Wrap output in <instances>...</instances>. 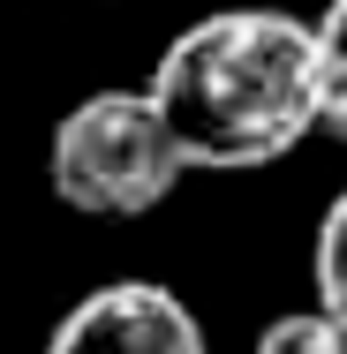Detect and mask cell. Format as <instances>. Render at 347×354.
I'll use <instances>...</instances> for the list:
<instances>
[{"label": "cell", "mask_w": 347, "mask_h": 354, "mask_svg": "<svg viewBox=\"0 0 347 354\" xmlns=\"http://www.w3.org/2000/svg\"><path fill=\"white\" fill-rule=\"evenodd\" d=\"M151 106L189 174H249L287 158L325 129L317 30L287 8H219L197 15L151 68Z\"/></svg>", "instance_id": "6da1fadb"}, {"label": "cell", "mask_w": 347, "mask_h": 354, "mask_svg": "<svg viewBox=\"0 0 347 354\" xmlns=\"http://www.w3.org/2000/svg\"><path fill=\"white\" fill-rule=\"evenodd\" d=\"M189 158L174 151L151 91H91L61 113L46 143V181L83 218H143L181 189Z\"/></svg>", "instance_id": "7a4b0ae2"}, {"label": "cell", "mask_w": 347, "mask_h": 354, "mask_svg": "<svg viewBox=\"0 0 347 354\" xmlns=\"http://www.w3.org/2000/svg\"><path fill=\"white\" fill-rule=\"evenodd\" d=\"M46 354H204V324L174 286L114 279V286H91L53 324Z\"/></svg>", "instance_id": "3957f363"}, {"label": "cell", "mask_w": 347, "mask_h": 354, "mask_svg": "<svg viewBox=\"0 0 347 354\" xmlns=\"http://www.w3.org/2000/svg\"><path fill=\"white\" fill-rule=\"evenodd\" d=\"M317 30V91H325V129L347 143V0H325Z\"/></svg>", "instance_id": "277c9868"}, {"label": "cell", "mask_w": 347, "mask_h": 354, "mask_svg": "<svg viewBox=\"0 0 347 354\" xmlns=\"http://www.w3.org/2000/svg\"><path fill=\"white\" fill-rule=\"evenodd\" d=\"M310 272H317V309L347 332V189L325 204V218H317V257H310Z\"/></svg>", "instance_id": "5b68a950"}, {"label": "cell", "mask_w": 347, "mask_h": 354, "mask_svg": "<svg viewBox=\"0 0 347 354\" xmlns=\"http://www.w3.org/2000/svg\"><path fill=\"white\" fill-rule=\"evenodd\" d=\"M249 354H347V332L325 309H287V317H272V324L257 332Z\"/></svg>", "instance_id": "8992f818"}]
</instances>
